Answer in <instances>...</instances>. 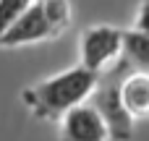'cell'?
<instances>
[{
	"mask_svg": "<svg viewBox=\"0 0 149 141\" xmlns=\"http://www.w3.org/2000/svg\"><path fill=\"white\" fill-rule=\"evenodd\" d=\"M100 86V76L84 65L60 71L21 92L24 105L39 120H60L68 110L84 105Z\"/></svg>",
	"mask_w": 149,
	"mask_h": 141,
	"instance_id": "1",
	"label": "cell"
},
{
	"mask_svg": "<svg viewBox=\"0 0 149 141\" xmlns=\"http://www.w3.org/2000/svg\"><path fill=\"white\" fill-rule=\"evenodd\" d=\"M120 99L134 120L149 118V73L136 71L120 81Z\"/></svg>",
	"mask_w": 149,
	"mask_h": 141,
	"instance_id": "6",
	"label": "cell"
},
{
	"mask_svg": "<svg viewBox=\"0 0 149 141\" xmlns=\"http://www.w3.org/2000/svg\"><path fill=\"white\" fill-rule=\"evenodd\" d=\"M79 58L86 71L100 76L115 60L123 58V31L107 24L84 29L81 42H79Z\"/></svg>",
	"mask_w": 149,
	"mask_h": 141,
	"instance_id": "3",
	"label": "cell"
},
{
	"mask_svg": "<svg viewBox=\"0 0 149 141\" xmlns=\"http://www.w3.org/2000/svg\"><path fill=\"white\" fill-rule=\"evenodd\" d=\"M34 0H0V37L21 18V13L31 5Z\"/></svg>",
	"mask_w": 149,
	"mask_h": 141,
	"instance_id": "8",
	"label": "cell"
},
{
	"mask_svg": "<svg viewBox=\"0 0 149 141\" xmlns=\"http://www.w3.org/2000/svg\"><path fill=\"white\" fill-rule=\"evenodd\" d=\"M123 58L136 71L149 73V34L147 31H139V29L123 31Z\"/></svg>",
	"mask_w": 149,
	"mask_h": 141,
	"instance_id": "7",
	"label": "cell"
},
{
	"mask_svg": "<svg viewBox=\"0 0 149 141\" xmlns=\"http://www.w3.org/2000/svg\"><path fill=\"white\" fill-rule=\"evenodd\" d=\"M71 24L68 0H34L21 18L0 37V47H21L45 39H55Z\"/></svg>",
	"mask_w": 149,
	"mask_h": 141,
	"instance_id": "2",
	"label": "cell"
},
{
	"mask_svg": "<svg viewBox=\"0 0 149 141\" xmlns=\"http://www.w3.org/2000/svg\"><path fill=\"white\" fill-rule=\"evenodd\" d=\"M60 141H110V131L97 107L84 102L60 118Z\"/></svg>",
	"mask_w": 149,
	"mask_h": 141,
	"instance_id": "5",
	"label": "cell"
},
{
	"mask_svg": "<svg viewBox=\"0 0 149 141\" xmlns=\"http://www.w3.org/2000/svg\"><path fill=\"white\" fill-rule=\"evenodd\" d=\"M92 105L102 115V120L110 131V141H131L134 118H131V113L126 110V105L120 99V84L97 86V92L92 94Z\"/></svg>",
	"mask_w": 149,
	"mask_h": 141,
	"instance_id": "4",
	"label": "cell"
},
{
	"mask_svg": "<svg viewBox=\"0 0 149 141\" xmlns=\"http://www.w3.org/2000/svg\"><path fill=\"white\" fill-rule=\"evenodd\" d=\"M134 29H139V31H147V34H149V0H141L139 10H136Z\"/></svg>",
	"mask_w": 149,
	"mask_h": 141,
	"instance_id": "9",
	"label": "cell"
}]
</instances>
